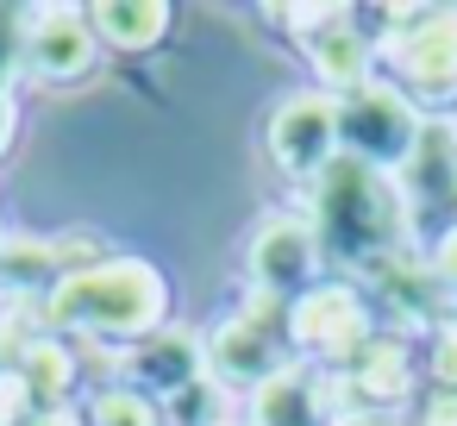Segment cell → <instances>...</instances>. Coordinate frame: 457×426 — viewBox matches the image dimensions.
Returning <instances> with one entry per match:
<instances>
[{
    "instance_id": "7a4b0ae2",
    "label": "cell",
    "mask_w": 457,
    "mask_h": 426,
    "mask_svg": "<svg viewBox=\"0 0 457 426\" xmlns=\"http://www.w3.org/2000/svg\"><path fill=\"white\" fill-rule=\"evenodd\" d=\"M276 151H282V163L313 170V163L332 151V113H326V107H313V101L288 107V113H282V126H276Z\"/></svg>"
},
{
    "instance_id": "6da1fadb",
    "label": "cell",
    "mask_w": 457,
    "mask_h": 426,
    "mask_svg": "<svg viewBox=\"0 0 457 426\" xmlns=\"http://www.w3.org/2000/svg\"><path fill=\"white\" fill-rule=\"evenodd\" d=\"M345 132H351L357 151H370V157H407V145H413V120H407V107L388 101V95L351 101V107H345Z\"/></svg>"
}]
</instances>
